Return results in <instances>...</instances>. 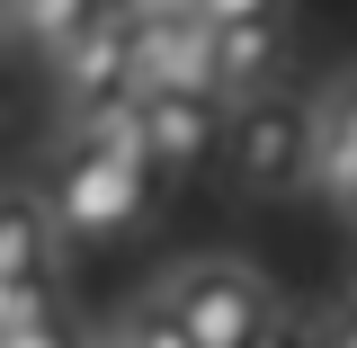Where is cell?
<instances>
[{"mask_svg":"<svg viewBox=\"0 0 357 348\" xmlns=\"http://www.w3.org/2000/svg\"><path fill=\"white\" fill-rule=\"evenodd\" d=\"M152 197H161V179L143 170V161H107L89 143H63L54 188H45L54 232H72V241H116V232H134V223L152 215Z\"/></svg>","mask_w":357,"mask_h":348,"instance_id":"cell-1","label":"cell"},{"mask_svg":"<svg viewBox=\"0 0 357 348\" xmlns=\"http://www.w3.org/2000/svg\"><path fill=\"white\" fill-rule=\"evenodd\" d=\"M223 170L241 197H295L304 188V98L268 89V98H241L232 126H223Z\"/></svg>","mask_w":357,"mask_h":348,"instance_id":"cell-2","label":"cell"},{"mask_svg":"<svg viewBox=\"0 0 357 348\" xmlns=\"http://www.w3.org/2000/svg\"><path fill=\"white\" fill-rule=\"evenodd\" d=\"M161 304H170V321L197 348H250V331L277 312L268 286L250 277V268H232V259H188L170 286H161Z\"/></svg>","mask_w":357,"mask_h":348,"instance_id":"cell-3","label":"cell"},{"mask_svg":"<svg viewBox=\"0 0 357 348\" xmlns=\"http://www.w3.org/2000/svg\"><path fill=\"white\" fill-rule=\"evenodd\" d=\"M126 89H134V9L107 0L81 36L54 54V98L81 116V107H107V98H126Z\"/></svg>","mask_w":357,"mask_h":348,"instance_id":"cell-4","label":"cell"},{"mask_svg":"<svg viewBox=\"0 0 357 348\" xmlns=\"http://www.w3.org/2000/svg\"><path fill=\"white\" fill-rule=\"evenodd\" d=\"M143 152H152V179L161 188L197 179L223 152V98L215 89H152L143 98Z\"/></svg>","mask_w":357,"mask_h":348,"instance_id":"cell-5","label":"cell"},{"mask_svg":"<svg viewBox=\"0 0 357 348\" xmlns=\"http://www.w3.org/2000/svg\"><path fill=\"white\" fill-rule=\"evenodd\" d=\"M304 188L331 215H357V72H340L304 107Z\"/></svg>","mask_w":357,"mask_h":348,"instance_id":"cell-6","label":"cell"},{"mask_svg":"<svg viewBox=\"0 0 357 348\" xmlns=\"http://www.w3.org/2000/svg\"><path fill=\"white\" fill-rule=\"evenodd\" d=\"M152 89H206V18H188V0L134 9V98Z\"/></svg>","mask_w":357,"mask_h":348,"instance_id":"cell-7","label":"cell"},{"mask_svg":"<svg viewBox=\"0 0 357 348\" xmlns=\"http://www.w3.org/2000/svg\"><path fill=\"white\" fill-rule=\"evenodd\" d=\"M277 81H286V36H277V18H250V27H206V89H215L223 107L268 98Z\"/></svg>","mask_w":357,"mask_h":348,"instance_id":"cell-8","label":"cell"},{"mask_svg":"<svg viewBox=\"0 0 357 348\" xmlns=\"http://www.w3.org/2000/svg\"><path fill=\"white\" fill-rule=\"evenodd\" d=\"M45 268H54V206L0 188V277H45Z\"/></svg>","mask_w":357,"mask_h":348,"instance_id":"cell-9","label":"cell"},{"mask_svg":"<svg viewBox=\"0 0 357 348\" xmlns=\"http://www.w3.org/2000/svg\"><path fill=\"white\" fill-rule=\"evenodd\" d=\"M98 9H107V0H9V9H0V36H18L27 54H45V63H54V54L81 36Z\"/></svg>","mask_w":357,"mask_h":348,"instance_id":"cell-10","label":"cell"},{"mask_svg":"<svg viewBox=\"0 0 357 348\" xmlns=\"http://www.w3.org/2000/svg\"><path fill=\"white\" fill-rule=\"evenodd\" d=\"M107 348H197V340H188V331L170 321V304L152 295V304H134L126 321H116V340H107Z\"/></svg>","mask_w":357,"mask_h":348,"instance_id":"cell-11","label":"cell"},{"mask_svg":"<svg viewBox=\"0 0 357 348\" xmlns=\"http://www.w3.org/2000/svg\"><path fill=\"white\" fill-rule=\"evenodd\" d=\"M27 321H54V277H0V340Z\"/></svg>","mask_w":357,"mask_h":348,"instance_id":"cell-12","label":"cell"},{"mask_svg":"<svg viewBox=\"0 0 357 348\" xmlns=\"http://www.w3.org/2000/svg\"><path fill=\"white\" fill-rule=\"evenodd\" d=\"M188 18H206V27H250V18H286V0H188Z\"/></svg>","mask_w":357,"mask_h":348,"instance_id":"cell-13","label":"cell"},{"mask_svg":"<svg viewBox=\"0 0 357 348\" xmlns=\"http://www.w3.org/2000/svg\"><path fill=\"white\" fill-rule=\"evenodd\" d=\"M250 348H312V340H304V321H286V312H268L259 331H250Z\"/></svg>","mask_w":357,"mask_h":348,"instance_id":"cell-14","label":"cell"},{"mask_svg":"<svg viewBox=\"0 0 357 348\" xmlns=\"http://www.w3.org/2000/svg\"><path fill=\"white\" fill-rule=\"evenodd\" d=\"M0 348H72V331H63V312H54V321H27V331H9Z\"/></svg>","mask_w":357,"mask_h":348,"instance_id":"cell-15","label":"cell"},{"mask_svg":"<svg viewBox=\"0 0 357 348\" xmlns=\"http://www.w3.org/2000/svg\"><path fill=\"white\" fill-rule=\"evenodd\" d=\"M321 348H357V304L331 312V331H321Z\"/></svg>","mask_w":357,"mask_h":348,"instance_id":"cell-16","label":"cell"},{"mask_svg":"<svg viewBox=\"0 0 357 348\" xmlns=\"http://www.w3.org/2000/svg\"><path fill=\"white\" fill-rule=\"evenodd\" d=\"M72 348H89V340H72Z\"/></svg>","mask_w":357,"mask_h":348,"instance_id":"cell-17","label":"cell"}]
</instances>
